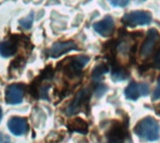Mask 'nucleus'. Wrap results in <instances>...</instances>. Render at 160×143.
<instances>
[{"instance_id":"5701e85b","label":"nucleus","mask_w":160,"mask_h":143,"mask_svg":"<svg viewBox=\"0 0 160 143\" xmlns=\"http://www.w3.org/2000/svg\"><path fill=\"white\" fill-rule=\"evenodd\" d=\"M109 143H120V142H115V141H110Z\"/></svg>"},{"instance_id":"f8f14e48","label":"nucleus","mask_w":160,"mask_h":143,"mask_svg":"<svg viewBox=\"0 0 160 143\" xmlns=\"http://www.w3.org/2000/svg\"><path fill=\"white\" fill-rule=\"evenodd\" d=\"M68 128L71 132H77L80 134H87L89 126L86 121H84L83 119L80 117H76L73 120L68 122Z\"/></svg>"},{"instance_id":"6ab92c4d","label":"nucleus","mask_w":160,"mask_h":143,"mask_svg":"<svg viewBox=\"0 0 160 143\" xmlns=\"http://www.w3.org/2000/svg\"><path fill=\"white\" fill-rule=\"evenodd\" d=\"M106 90H107V87L104 86L103 84H100V85H98V88L96 89V94H97L98 96H101L106 92Z\"/></svg>"},{"instance_id":"423d86ee","label":"nucleus","mask_w":160,"mask_h":143,"mask_svg":"<svg viewBox=\"0 0 160 143\" xmlns=\"http://www.w3.org/2000/svg\"><path fill=\"white\" fill-rule=\"evenodd\" d=\"M89 57L85 55L77 56L71 59L68 65L65 67V73L68 77H75L78 76L81 72V70L85 67L89 62Z\"/></svg>"},{"instance_id":"dca6fc26","label":"nucleus","mask_w":160,"mask_h":143,"mask_svg":"<svg viewBox=\"0 0 160 143\" xmlns=\"http://www.w3.org/2000/svg\"><path fill=\"white\" fill-rule=\"evenodd\" d=\"M33 20H34V13L31 12L30 15H28L26 18L22 19L20 21V24H21L22 27H23L25 29H29L31 27L32 23H33Z\"/></svg>"},{"instance_id":"4468645a","label":"nucleus","mask_w":160,"mask_h":143,"mask_svg":"<svg viewBox=\"0 0 160 143\" xmlns=\"http://www.w3.org/2000/svg\"><path fill=\"white\" fill-rule=\"evenodd\" d=\"M128 77V72L127 70L120 67L119 66L113 67L112 72V78L113 81H122L127 80Z\"/></svg>"},{"instance_id":"ddd939ff","label":"nucleus","mask_w":160,"mask_h":143,"mask_svg":"<svg viewBox=\"0 0 160 143\" xmlns=\"http://www.w3.org/2000/svg\"><path fill=\"white\" fill-rule=\"evenodd\" d=\"M17 50V42L14 39H8L0 43V55L3 57L12 56Z\"/></svg>"},{"instance_id":"1a4fd4ad","label":"nucleus","mask_w":160,"mask_h":143,"mask_svg":"<svg viewBox=\"0 0 160 143\" xmlns=\"http://www.w3.org/2000/svg\"><path fill=\"white\" fill-rule=\"evenodd\" d=\"M108 138L110 141L124 143L126 139L128 138V132L127 130V126H125L124 124L118 122L113 124V126L110 128L108 132Z\"/></svg>"},{"instance_id":"f03ea898","label":"nucleus","mask_w":160,"mask_h":143,"mask_svg":"<svg viewBox=\"0 0 160 143\" xmlns=\"http://www.w3.org/2000/svg\"><path fill=\"white\" fill-rule=\"evenodd\" d=\"M122 22L128 26H138V25H147L152 22V14L149 11L136 10L127 13Z\"/></svg>"},{"instance_id":"a211bd4d","label":"nucleus","mask_w":160,"mask_h":143,"mask_svg":"<svg viewBox=\"0 0 160 143\" xmlns=\"http://www.w3.org/2000/svg\"><path fill=\"white\" fill-rule=\"evenodd\" d=\"M152 99H153V100H158V99H160V77L159 79H158L157 87H156V89H155V91H154Z\"/></svg>"},{"instance_id":"6e6552de","label":"nucleus","mask_w":160,"mask_h":143,"mask_svg":"<svg viewBox=\"0 0 160 143\" xmlns=\"http://www.w3.org/2000/svg\"><path fill=\"white\" fill-rule=\"evenodd\" d=\"M8 127L15 136H22L28 132V123L23 117H11L8 122Z\"/></svg>"},{"instance_id":"20e7f679","label":"nucleus","mask_w":160,"mask_h":143,"mask_svg":"<svg viewBox=\"0 0 160 143\" xmlns=\"http://www.w3.org/2000/svg\"><path fill=\"white\" fill-rule=\"evenodd\" d=\"M89 98H90V91H89V89L85 88V89L81 90L76 95V96L74 97L72 102L69 104V106L68 107L67 113L68 115H73V114L77 113L88 102Z\"/></svg>"},{"instance_id":"7ed1b4c3","label":"nucleus","mask_w":160,"mask_h":143,"mask_svg":"<svg viewBox=\"0 0 160 143\" xmlns=\"http://www.w3.org/2000/svg\"><path fill=\"white\" fill-rule=\"evenodd\" d=\"M160 39V36L158 31L155 28L153 29H150L146 35V37H145V40L143 41L142 47H141V55L142 57L143 58H146L148 57L152 52L153 51L155 50L156 46L158 45V41Z\"/></svg>"},{"instance_id":"f257e3e1","label":"nucleus","mask_w":160,"mask_h":143,"mask_svg":"<svg viewBox=\"0 0 160 143\" xmlns=\"http://www.w3.org/2000/svg\"><path fill=\"white\" fill-rule=\"evenodd\" d=\"M134 133L142 141H157L160 138V126L154 117H145L135 126Z\"/></svg>"},{"instance_id":"aec40b11","label":"nucleus","mask_w":160,"mask_h":143,"mask_svg":"<svg viewBox=\"0 0 160 143\" xmlns=\"http://www.w3.org/2000/svg\"><path fill=\"white\" fill-rule=\"evenodd\" d=\"M0 143H10L9 137L3 133H0Z\"/></svg>"},{"instance_id":"39448f33","label":"nucleus","mask_w":160,"mask_h":143,"mask_svg":"<svg viewBox=\"0 0 160 143\" xmlns=\"http://www.w3.org/2000/svg\"><path fill=\"white\" fill-rule=\"evenodd\" d=\"M24 96V87L22 84H11L6 89L5 100L7 104L16 105L22 101Z\"/></svg>"},{"instance_id":"0eeeda50","label":"nucleus","mask_w":160,"mask_h":143,"mask_svg":"<svg viewBox=\"0 0 160 143\" xmlns=\"http://www.w3.org/2000/svg\"><path fill=\"white\" fill-rule=\"evenodd\" d=\"M149 86L146 83L131 82L125 90V96L129 100H137L141 96H147L149 94Z\"/></svg>"},{"instance_id":"9b49d317","label":"nucleus","mask_w":160,"mask_h":143,"mask_svg":"<svg viewBox=\"0 0 160 143\" xmlns=\"http://www.w3.org/2000/svg\"><path fill=\"white\" fill-rule=\"evenodd\" d=\"M73 50H77V45L73 41L56 42L50 48L49 54L50 56L56 58Z\"/></svg>"},{"instance_id":"9d476101","label":"nucleus","mask_w":160,"mask_h":143,"mask_svg":"<svg viewBox=\"0 0 160 143\" xmlns=\"http://www.w3.org/2000/svg\"><path fill=\"white\" fill-rule=\"evenodd\" d=\"M94 29L100 36L108 37H111L114 31V21L111 16H106L103 20L94 23Z\"/></svg>"},{"instance_id":"4be33fe9","label":"nucleus","mask_w":160,"mask_h":143,"mask_svg":"<svg viewBox=\"0 0 160 143\" xmlns=\"http://www.w3.org/2000/svg\"><path fill=\"white\" fill-rule=\"evenodd\" d=\"M1 119H2V110L0 108V121H1Z\"/></svg>"},{"instance_id":"2eb2a0df","label":"nucleus","mask_w":160,"mask_h":143,"mask_svg":"<svg viewBox=\"0 0 160 143\" xmlns=\"http://www.w3.org/2000/svg\"><path fill=\"white\" fill-rule=\"evenodd\" d=\"M108 71H109V67H108V65H106V64H99V65H98V66L94 68V70H93V72H92V79H93L94 81H98V80H100V79L102 78V76H103L104 74H106Z\"/></svg>"},{"instance_id":"f3484780","label":"nucleus","mask_w":160,"mask_h":143,"mask_svg":"<svg viewBox=\"0 0 160 143\" xmlns=\"http://www.w3.org/2000/svg\"><path fill=\"white\" fill-rule=\"evenodd\" d=\"M111 4L114 7H126L128 5V3L130 2V0H110Z\"/></svg>"},{"instance_id":"412c9836","label":"nucleus","mask_w":160,"mask_h":143,"mask_svg":"<svg viewBox=\"0 0 160 143\" xmlns=\"http://www.w3.org/2000/svg\"><path fill=\"white\" fill-rule=\"evenodd\" d=\"M154 66L157 68H160V50L159 52L157 53L156 57H155V61H154Z\"/></svg>"}]
</instances>
